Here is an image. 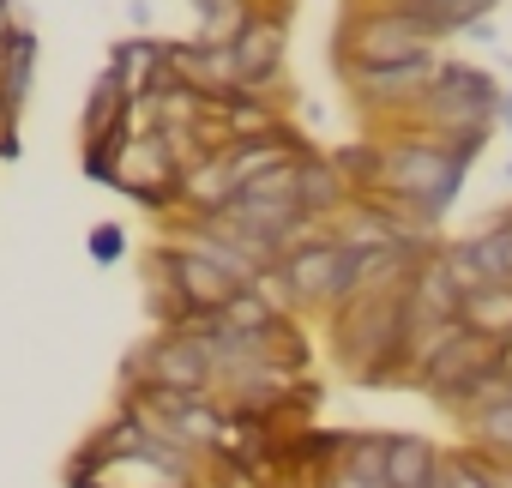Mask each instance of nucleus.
<instances>
[{"instance_id": "obj_1", "label": "nucleus", "mask_w": 512, "mask_h": 488, "mask_svg": "<svg viewBox=\"0 0 512 488\" xmlns=\"http://www.w3.org/2000/svg\"><path fill=\"white\" fill-rule=\"evenodd\" d=\"M464 175H470V163L458 151H446L440 139H428V133H410V139L380 145V187H386V199L404 205L422 223H440L446 217V205L464 187Z\"/></svg>"}, {"instance_id": "obj_2", "label": "nucleus", "mask_w": 512, "mask_h": 488, "mask_svg": "<svg viewBox=\"0 0 512 488\" xmlns=\"http://www.w3.org/2000/svg\"><path fill=\"white\" fill-rule=\"evenodd\" d=\"M416 109H422V121H428V139H458V133L494 127V115H500V85H494L482 67L440 61V67H434V85L422 91Z\"/></svg>"}, {"instance_id": "obj_3", "label": "nucleus", "mask_w": 512, "mask_h": 488, "mask_svg": "<svg viewBox=\"0 0 512 488\" xmlns=\"http://www.w3.org/2000/svg\"><path fill=\"white\" fill-rule=\"evenodd\" d=\"M356 272H362V254H350L338 235H314V241H302L296 254H284L278 284L302 308H332V302L356 296Z\"/></svg>"}, {"instance_id": "obj_4", "label": "nucleus", "mask_w": 512, "mask_h": 488, "mask_svg": "<svg viewBox=\"0 0 512 488\" xmlns=\"http://www.w3.org/2000/svg\"><path fill=\"white\" fill-rule=\"evenodd\" d=\"M133 374H139V386H169V392H187V398H199V392L217 380V356H211V344L169 332L163 344L139 350Z\"/></svg>"}, {"instance_id": "obj_5", "label": "nucleus", "mask_w": 512, "mask_h": 488, "mask_svg": "<svg viewBox=\"0 0 512 488\" xmlns=\"http://www.w3.org/2000/svg\"><path fill=\"white\" fill-rule=\"evenodd\" d=\"M344 55H350V67L362 73V67H404V61H422V55H434V43H422L392 7H374V13H362V19L350 25Z\"/></svg>"}, {"instance_id": "obj_6", "label": "nucleus", "mask_w": 512, "mask_h": 488, "mask_svg": "<svg viewBox=\"0 0 512 488\" xmlns=\"http://www.w3.org/2000/svg\"><path fill=\"white\" fill-rule=\"evenodd\" d=\"M229 55H235V85L241 91H253L260 97L266 85H278V73H284V19H253L235 43H229Z\"/></svg>"}, {"instance_id": "obj_7", "label": "nucleus", "mask_w": 512, "mask_h": 488, "mask_svg": "<svg viewBox=\"0 0 512 488\" xmlns=\"http://www.w3.org/2000/svg\"><path fill=\"white\" fill-rule=\"evenodd\" d=\"M434 67H440V55H422V61H404V67H350V91L362 97V103H380V109H416L422 103V91L434 85Z\"/></svg>"}, {"instance_id": "obj_8", "label": "nucleus", "mask_w": 512, "mask_h": 488, "mask_svg": "<svg viewBox=\"0 0 512 488\" xmlns=\"http://www.w3.org/2000/svg\"><path fill=\"white\" fill-rule=\"evenodd\" d=\"M157 266H163V278L175 284V296H181V308H187V314H223V308H229V296H235V284H229L211 260L187 254V248H169Z\"/></svg>"}, {"instance_id": "obj_9", "label": "nucleus", "mask_w": 512, "mask_h": 488, "mask_svg": "<svg viewBox=\"0 0 512 488\" xmlns=\"http://www.w3.org/2000/svg\"><path fill=\"white\" fill-rule=\"evenodd\" d=\"M344 199H350V181L338 175V163H326V157L308 151V157L296 163V211H302L308 223H320V217L338 211Z\"/></svg>"}, {"instance_id": "obj_10", "label": "nucleus", "mask_w": 512, "mask_h": 488, "mask_svg": "<svg viewBox=\"0 0 512 488\" xmlns=\"http://www.w3.org/2000/svg\"><path fill=\"white\" fill-rule=\"evenodd\" d=\"M440 458L422 434H386V488H434Z\"/></svg>"}, {"instance_id": "obj_11", "label": "nucleus", "mask_w": 512, "mask_h": 488, "mask_svg": "<svg viewBox=\"0 0 512 488\" xmlns=\"http://www.w3.org/2000/svg\"><path fill=\"white\" fill-rule=\"evenodd\" d=\"M458 326L470 332V338H482V344H506L512 338V284H488V290H476V296H464L458 302Z\"/></svg>"}, {"instance_id": "obj_12", "label": "nucleus", "mask_w": 512, "mask_h": 488, "mask_svg": "<svg viewBox=\"0 0 512 488\" xmlns=\"http://www.w3.org/2000/svg\"><path fill=\"white\" fill-rule=\"evenodd\" d=\"M410 308H416L422 326H446V320H458V290H452V278H446L440 260H428V266L410 272Z\"/></svg>"}, {"instance_id": "obj_13", "label": "nucleus", "mask_w": 512, "mask_h": 488, "mask_svg": "<svg viewBox=\"0 0 512 488\" xmlns=\"http://www.w3.org/2000/svg\"><path fill=\"white\" fill-rule=\"evenodd\" d=\"M127 109H133V97H127V85L115 79V67L97 79V91H91V103H85V145H97V139H109V133H121L127 127Z\"/></svg>"}, {"instance_id": "obj_14", "label": "nucleus", "mask_w": 512, "mask_h": 488, "mask_svg": "<svg viewBox=\"0 0 512 488\" xmlns=\"http://www.w3.org/2000/svg\"><path fill=\"white\" fill-rule=\"evenodd\" d=\"M181 199H193L205 217L229 211V205H235V175L223 169V157H199V163L181 175Z\"/></svg>"}, {"instance_id": "obj_15", "label": "nucleus", "mask_w": 512, "mask_h": 488, "mask_svg": "<svg viewBox=\"0 0 512 488\" xmlns=\"http://www.w3.org/2000/svg\"><path fill=\"white\" fill-rule=\"evenodd\" d=\"M187 7L199 13V43H217V49H229L253 19V0H187Z\"/></svg>"}, {"instance_id": "obj_16", "label": "nucleus", "mask_w": 512, "mask_h": 488, "mask_svg": "<svg viewBox=\"0 0 512 488\" xmlns=\"http://www.w3.org/2000/svg\"><path fill=\"white\" fill-rule=\"evenodd\" d=\"M464 248H470V260H476V272L488 284H512V217L494 223V229H482V235H470Z\"/></svg>"}, {"instance_id": "obj_17", "label": "nucleus", "mask_w": 512, "mask_h": 488, "mask_svg": "<svg viewBox=\"0 0 512 488\" xmlns=\"http://www.w3.org/2000/svg\"><path fill=\"white\" fill-rule=\"evenodd\" d=\"M470 422H476V440H482V446H494V452H506V458H512V380H506V398L482 404Z\"/></svg>"}, {"instance_id": "obj_18", "label": "nucleus", "mask_w": 512, "mask_h": 488, "mask_svg": "<svg viewBox=\"0 0 512 488\" xmlns=\"http://www.w3.org/2000/svg\"><path fill=\"white\" fill-rule=\"evenodd\" d=\"M440 482L446 488H488V470H482V458L452 452V458H440Z\"/></svg>"}, {"instance_id": "obj_19", "label": "nucleus", "mask_w": 512, "mask_h": 488, "mask_svg": "<svg viewBox=\"0 0 512 488\" xmlns=\"http://www.w3.org/2000/svg\"><path fill=\"white\" fill-rule=\"evenodd\" d=\"M121 248H127V235H121L115 223H97V229H91V254H97V266H115Z\"/></svg>"}, {"instance_id": "obj_20", "label": "nucleus", "mask_w": 512, "mask_h": 488, "mask_svg": "<svg viewBox=\"0 0 512 488\" xmlns=\"http://www.w3.org/2000/svg\"><path fill=\"white\" fill-rule=\"evenodd\" d=\"M488 470V488H512V458H482Z\"/></svg>"}, {"instance_id": "obj_21", "label": "nucleus", "mask_w": 512, "mask_h": 488, "mask_svg": "<svg viewBox=\"0 0 512 488\" xmlns=\"http://www.w3.org/2000/svg\"><path fill=\"white\" fill-rule=\"evenodd\" d=\"M500 374H506V380H512V338H506V344H500Z\"/></svg>"}, {"instance_id": "obj_22", "label": "nucleus", "mask_w": 512, "mask_h": 488, "mask_svg": "<svg viewBox=\"0 0 512 488\" xmlns=\"http://www.w3.org/2000/svg\"><path fill=\"white\" fill-rule=\"evenodd\" d=\"M506 187H512V163H506Z\"/></svg>"}, {"instance_id": "obj_23", "label": "nucleus", "mask_w": 512, "mask_h": 488, "mask_svg": "<svg viewBox=\"0 0 512 488\" xmlns=\"http://www.w3.org/2000/svg\"><path fill=\"white\" fill-rule=\"evenodd\" d=\"M434 488H446V482H440V476H434Z\"/></svg>"}]
</instances>
